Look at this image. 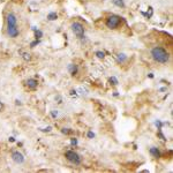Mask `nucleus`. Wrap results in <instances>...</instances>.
I'll use <instances>...</instances> for the list:
<instances>
[{
	"mask_svg": "<svg viewBox=\"0 0 173 173\" xmlns=\"http://www.w3.org/2000/svg\"><path fill=\"white\" fill-rule=\"evenodd\" d=\"M151 57L153 58L155 61L159 64H166L170 60V53L160 46H155L151 49Z\"/></svg>",
	"mask_w": 173,
	"mask_h": 173,
	"instance_id": "1",
	"label": "nucleus"
},
{
	"mask_svg": "<svg viewBox=\"0 0 173 173\" xmlns=\"http://www.w3.org/2000/svg\"><path fill=\"white\" fill-rule=\"evenodd\" d=\"M121 22H122V19H121L120 16L112 14V15H110V16L106 19V21H105V26H106L109 29L114 30V29H117V28H119V27H120Z\"/></svg>",
	"mask_w": 173,
	"mask_h": 173,
	"instance_id": "2",
	"label": "nucleus"
},
{
	"mask_svg": "<svg viewBox=\"0 0 173 173\" xmlns=\"http://www.w3.org/2000/svg\"><path fill=\"white\" fill-rule=\"evenodd\" d=\"M65 157L68 162H70L74 165H80L81 164V157L78 156V153H76L73 150H68L65 152Z\"/></svg>",
	"mask_w": 173,
	"mask_h": 173,
	"instance_id": "3",
	"label": "nucleus"
},
{
	"mask_svg": "<svg viewBox=\"0 0 173 173\" xmlns=\"http://www.w3.org/2000/svg\"><path fill=\"white\" fill-rule=\"evenodd\" d=\"M72 31H73L74 35H75L77 38H80V39H82V38L84 37V27H83L80 22H74V23H72Z\"/></svg>",
	"mask_w": 173,
	"mask_h": 173,
	"instance_id": "4",
	"label": "nucleus"
},
{
	"mask_svg": "<svg viewBox=\"0 0 173 173\" xmlns=\"http://www.w3.org/2000/svg\"><path fill=\"white\" fill-rule=\"evenodd\" d=\"M6 23H7V28L11 27H18V19L16 15L14 13H8L7 18H6Z\"/></svg>",
	"mask_w": 173,
	"mask_h": 173,
	"instance_id": "5",
	"label": "nucleus"
},
{
	"mask_svg": "<svg viewBox=\"0 0 173 173\" xmlns=\"http://www.w3.org/2000/svg\"><path fill=\"white\" fill-rule=\"evenodd\" d=\"M24 85L30 90H36L38 86V81L36 78H28L24 81Z\"/></svg>",
	"mask_w": 173,
	"mask_h": 173,
	"instance_id": "6",
	"label": "nucleus"
},
{
	"mask_svg": "<svg viewBox=\"0 0 173 173\" xmlns=\"http://www.w3.org/2000/svg\"><path fill=\"white\" fill-rule=\"evenodd\" d=\"M12 159H13L16 164H22V163L24 162L23 155H22L21 152H19V151H13V152H12Z\"/></svg>",
	"mask_w": 173,
	"mask_h": 173,
	"instance_id": "7",
	"label": "nucleus"
},
{
	"mask_svg": "<svg viewBox=\"0 0 173 173\" xmlns=\"http://www.w3.org/2000/svg\"><path fill=\"white\" fill-rule=\"evenodd\" d=\"M7 35L11 37V38H16L19 35H20V30L18 27H11V28H7Z\"/></svg>",
	"mask_w": 173,
	"mask_h": 173,
	"instance_id": "8",
	"label": "nucleus"
},
{
	"mask_svg": "<svg viewBox=\"0 0 173 173\" xmlns=\"http://www.w3.org/2000/svg\"><path fill=\"white\" fill-rule=\"evenodd\" d=\"M68 72H69V74L73 75V76L77 75V73H78V67H77V65H75V64L68 65Z\"/></svg>",
	"mask_w": 173,
	"mask_h": 173,
	"instance_id": "9",
	"label": "nucleus"
},
{
	"mask_svg": "<svg viewBox=\"0 0 173 173\" xmlns=\"http://www.w3.org/2000/svg\"><path fill=\"white\" fill-rule=\"evenodd\" d=\"M150 153L155 157V158H159L160 157V152H159V150L157 149V148H150Z\"/></svg>",
	"mask_w": 173,
	"mask_h": 173,
	"instance_id": "10",
	"label": "nucleus"
},
{
	"mask_svg": "<svg viewBox=\"0 0 173 173\" xmlns=\"http://www.w3.org/2000/svg\"><path fill=\"white\" fill-rule=\"evenodd\" d=\"M112 3H113L117 7H121V8H124V7H125V3H124V0H112Z\"/></svg>",
	"mask_w": 173,
	"mask_h": 173,
	"instance_id": "11",
	"label": "nucleus"
},
{
	"mask_svg": "<svg viewBox=\"0 0 173 173\" xmlns=\"http://www.w3.org/2000/svg\"><path fill=\"white\" fill-rule=\"evenodd\" d=\"M57 18H58V15H57L54 12H52V13H50V14L47 15V19H49L50 21H54V20H57Z\"/></svg>",
	"mask_w": 173,
	"mask_h": 173,
	"instance_id": "12",
	"label": "nucleus"
},
{
	"mask_svg": "<svg viewBox=\"0 0 173 173\" xmlns=\"http://www.w3.org/2000/svg\"><path fill=\"white\" fill-rule=\"evenodd\" d=\"M126 59H127L126 54H124V53H120V54H118V61H119V62H124Z\"/></svg>",
	"mask_w": 173,
	"mask_h": 173,
	"instance_id": "13",
	"label": "nucleus"
},
{
	"mask_svg": "<svg viewBox=\"0 0 173 173\" xmlns=\"http://www.w3.org/2000/svg\"><path fill=\"white\" fill-rule=\"evenodd\" d=\"M96 55L99 58V59H103L104 57H105V54H104V52H101V51H98V52H96Z\"/></svg>",
	"mask_w": 173,
	"mask_h": 173,
	"instance_id": "14",
	"label": "nucleus"
},
{
	"mask_svg": "<svg viewBox=\"0 0 173 173\" xmlns=\"http://www.w3.org/2000/svg\"><path fill=\"white\" fill-rule=\"evenodd\" d=\"M35 36H36V38H41V37L43 36V32H42L41 30H37V31L35 32Z\"/></svg>",
	"mask_w": 173,
	"mask_h": 173,
	"instance_id": "15",
	"label": "nucleus"
},
{
	"mask_svg": "<svg viewBox=\"0 0 173 173\" xmlns=\"http://www.w3.org/2000/svg\"><path fill=\"white\" fill-rule=\"evenodd\" d=\"M110 82H112V84H114V85L118 84V80H117L116 77H111V78H110Z\"/></svg>",
	"mask_w": 173,
	"mask_h": 173,
	"instance_id": "16",
	"label": "nucleus"
},
{
	"mask_svg": "<svg viewBox=\"0 0 173 173\" xmlns=\"http://www.w3.org/2000/svg\"><path fill=\"white\" fill-rule=\"evenodd\" d=\"M23 58H24L26 60H30V59H31V57H30L29 53H23Z\"/></svg>",
	"mask_w": 173,
	"mask_h": 173,
	"instance_id": "17",
	"label": "nucleus"
},
{
	"mask_svg": "<svg viewBox=\"0 0 173 173\" xmlns=\"http://www.w3.org/2000/svg\"><path fill=\"white\" fill-rule=\"evenodd\" d=\"M62 133H66V134H70V133H72V130H68L67 128H66V129L64 128V129H62Z\"/></svg>",
	"mask_w": 173,
	"mask_h": 173,
	"instance_id": "18",
	"label": "nucleus"
},
{
	"mask_svg": "<svg viewBox=\"0 0 173 173\" xmlns=\"http://www.w3.org/2000/svg\"><path fill=\"white\" fill-rule=\"evenodd\" d=\"M88 136H89V137H94V133L89 132V133H88Z\"/></svg>",
	"mask_w": 173,
	"mask_h": 173,
	"instance_id": "19",
	"label": "nucleus"
},
{
	"mask_svg": "<svg viewBox=\"0 0 173 173\" xmlns=\"http://www.w3.org/2000/svg\"><path fill=\"white\" fill-rule=\"evenodd\" d=\"M3 109H4V104H3L1 102H0V111H1Z\"/></svg>",
	"mask_w": 173,
	"mask_h": 173,
	"instance_id": "20",
	"label": "nucleus"
},
{
	"mask_svg": "<svg viewBox=\"0 0 173 173\" xmlns=\"http://www.w3.org/2000/svg\"><path fill=\"white\" fill-rule=\"evenodd\" d=\"M72 144H76V140H72Z\"/></svg>",
	"mask_w": 173,
	"mask_h": 173,
	"instance_id": "21",
	"label": "nucleus"
}]
</instances>
